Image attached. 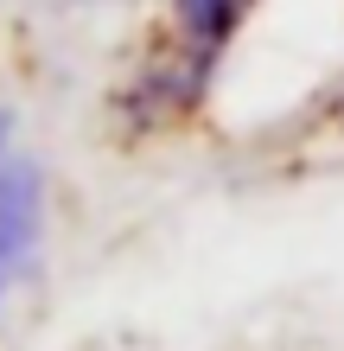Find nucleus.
Returning a JSON list of instances; mask_svg holds the SVG:
<instances>
[{"mask_svg":"<svg viewBox=\"0 0 344 351\" xmlns=\"http://www.w3.org/2000/svg\"><path fill=\"white\" fill-rule=\"evenodd\" d=\"M242 13H249V0H172V45L147 71V90H140L147 96V121L178 115L204 96L211 64L230 45V32L242 26Z\"/></svg>","mask_w":344,"mask_h":351,"instance_id":"obj_1","label":"nucleus"},{"mask_svg":"<svg viewBox=\"0 0 344 351\" xmlns=\"http://www.w3.org/2000/svg\"><path fill=\"white\" fill-rule=\"evenodd\" d=\"M38 230H45V185L32 160L13 154V121L0 115V287L32 262Z\"/></svg>","mask_w":344,"mask_h":351,"instance_id":"obj_2","label":"nucleus"}]
</instances>
